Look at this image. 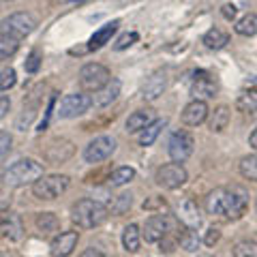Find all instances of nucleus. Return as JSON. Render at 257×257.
I'll return each instance as SVG.
<instances>
[{
  "label": "nucleus",
  "instance_id": "nucleus-1",
  "mask_svg": "<svg viewBox=\"0 0 257 257\" xmlns=\"http://www.w3.org/2000/svg\"><path fill=\"white\" fill-rule=\"evenodd\" d=\"M248 208V191L240 184L216 187L206 197V212L227 221H238Z\"/></svg>",
  "mask_w": 257,
  "mask_h": 257
},
{
  "label": "nucleus",
  "instance_id": "nucleus-2",
  "mask_svg": "<svg viewBox=\"0 0 257 257\" xmlns=\"http://www.w3.org/2000/svg\"><path fill=\"white\" fill-rule=\"evenodd\" d=\"M107 208L96 199H79V202L71 208V219L77 227L82 229H94L107 219Z\"/></svg>",
  "mask_w": 257,
  "mask_h": 257
},
{
  "label": "nucleus",
  "instance_id": "nucleus-3",
  "mask_svg": "<svg viewBox=\"0 0 257 257\" xmlns=\"http://www.w3.org/2000/svg\"><path fill=\"white\" fill-rule=\"evenodd\" d=\"M43 176V165L35 159H20L3 172V182L7 187H24Z\"/></svg>",
  "mask_w": 257,
  "mask_h": 257
},
{
  "label": "nucleus",
  "instance_id": "nucleus-4",
  "mask_svg": "<svg viewBox=\"0 0 257 257\" xmlns=\"http://www.w3.org/2000/svg\"><path fill=\"white\" fill-rule=\"evenodd\" d=\"M71 178L64 174H50V176H41L39 180L32 182V193H35L37 199H45V202H52V199L60 197L64 191L69 189Z\"/></svg>",
  "mask_w": 257,
  "mask_h": 257
},
{
  "label": "nucleus",
  "instance_id": "nucleus-5",
  "mask_svg": "<svg viewBox=\"0 0 257 257\" xmlns=\"http://www.w3.org/2000/svg\"><path fill=\"white\" fill-rule=\"evenodd\" d=\"M35 28H37V18L26 11L13 13L0 22V35L13 37V39H18V41H22L24 37H28Z\"/></svg>",
  "mask_w": 257,
  "mask_h": 257
},
{
  "label": "nucleus",
  "instance_id": "nucleus-6",
  "mask_svg": "<svg viewBox=\"0 0 257 257\" xmlns=\"http://www.w3.org/2000/svg\"><path fill=\"white\" fill-rule=\"evenodd\" d=\"M111 79V73L105 64L99 62H88L79 71V86L84 92H96Z\"/></svg>",
  "mask_w": 257,
  "mask_h": 257
},
{
  "label": "nucleus",
  "instance_id": "nucleus-7",
  "mask_svg": "<svg viewBox=\"0 0 257 257\" xmlns=\"http://www.w3.org/2000/svg\"><path fill=\"white\" fill-rule=\"evenodd\" d=\"M90 107H92V96L88 92H71L58 103L56 114H58L62 120H71V118L86 114Z\"/></svg>",
  "mask_w": 257,
  "mask_h": 257
},
{
  "label": "nucleus",
  "instance_id": "nucleus-8",
  "mask_svg": "<svg viewBox=\"0 0 257 257\" xmlns=\"http://www.w3.org/2000/svg\"><path fill=\"white\" fill-rule=\"evenodd\" d=\"M155 180H157L159 187L174 191V189H180L182 184L189 180V174L182 167V163H165L157 170Z\"/></svg>",
  "mask_w": 257,
  "mask_h": 257
},
{
  "label": "nucleus",
  "instance_id": "nucleus-9",
  "mask_svg": "<svg viewBox=\"0 0 257 257\" xmlns=\"http://www.w3.org/2000/svg\"><path fill=\"white\" fill-rule=\"evenodd\" d=\"M193 146H195V142H193L191 133L180 128V131L172 133L170 144H167V152H170L174 163H184L193 155Z\"/></svg>",
  "mask_w": 257,
  "mask_h": 257
},
{
  "label": "nucleus",
  "instance_id": "nucleus-10",
  "mask_svg": "<svg viewBox=\"0 0 257 257\" xmlns=\"http://www.w3.org/2000/svg\"><path fill=\"white\" fill-rule=\"evenodd\" d=\"M114 150H116V140L107 138V135H101V138H94L86 146L84 159H86V163L96 165V163H101V161L109 159L111 155H114Z\"/></svg>",
  "mask_w": 257,
  "mask_h": 257
},
{
  "label": "nucleus",
  "instance_id": "nucleus-11",
  "mask_svg": "<svg viewBox=\"0 0 257 257\" xmlns=\"http://www.w3.org/2000/svg\"><path fill=\"white\" fill-rule=\"evenodd\" d=\"M176 216H178V221L187 229H197L199 225H202V210H199L195 199H191V197H184L182 202L176 206Z\"/></svg>",
  "mask_w": 257,
  "mask_h": 257
},
{
  "label": "nucleus",
  "instance_id": "nucleus-12",
  "mask_svg": "<svg viewBox=\"0 0 257 257\" xmlns=\"http://www.w3.org/2000/svg\"><path fill=\"white\" fill-rule=\"evenodd\" d=\"M167 231H170V221H167L165 214H152L144 223V229H142V238L146 242H161Z\"/></svg>",
  "mask_w": 257,
  "mask_h": 257
},
{
  "label": "nucleus",
  "instance_id": "nucleus-13",
  "mask_svg": "<svg viewBox=\"0 0 257 257\" xmlns=\"http://www.w3.org/2000/svg\"><path fill=\"white\" fill-rule=\"evenodd\" d=\"M216 90H219V86H216V82L212 79L210 73H206V71H197V73L193 75L191 94L195 96V99L206 101V99H210V96H214Z\"/></svg>",
  "mask_w": 257,
  "mask_h": 257
},
{
  "label": "nucleus",
  "instance_id": "nucleus-14",
  "mask_svg": "<svg viewBox=\"0 0 257 257\" xmlns=\"http://www.w3.org/2000/svg\"><path fill=\"white\" fill-rule=\"evenodd\" d=\"M77 240H79L77 231H62V234H58L52 240L50 251H52L54 257H69L71 253L75 251Z\"/></svg>",
  "mask_w": 257,
  "mask_h": 257
},
{
  "label": "nucleus",
  "instance_id": "nucleus-15",
  "mask_svg": "<svg viewBox=\"0 0 257 257\" xmlns=\"http://www.w3.org/2000/svg\"><path fill=\"white\" fill-rule=\"evenodd\" d=\"M206 116H208V105H206V101H199V99H193L189 105L182 109V122L187 126L202 124Z\"/></svg>",
  "mask_w": 257,
  "mask_h": 257
},
{
  "label": "nucleus",
  "instance_id": "nucleus-16",
  "mask_svg": "<svg viewBox=\"0 0 257 257\" xmlns=\"http://www.w3.org/2000/svg\"><path fill=\"white\" fill-rule=\"evenodd\" d=\"M0 234L9 240H20L24 236V225H22L20 214L3 212V216H0Z\"/></svg>",
  "mask_w": 257,
  "mask_h": 257
},
{
  "label": "nucleus",
  "instance_id": "nucleus-17",
  "mask_svg": "<svg viewBox=\"0 0 257 257\" xmlns=\"http://www.w3.org/2000/svg\"><path fill=\"white\" fill-rule=\"evenodd\" d=\"M165 84H167V79H165V71H155L148 79H146V84H144L142 88V96L146 101H155L159 99L161 94H163L165 90Z\"/></svg>",
  "mask_w": 257,
  "mask_h": 257
},
{
  "label": "nucleus",
  "instance_id": "nucleus-18",
  "mask_svg": "<svg viewBox=\"0 0 257 257\" xmlns=\"http://www.w3.org/2000/svg\"><path fill=\"white\" fill-rule=\"evenodd\" d=\"M73 152H75V148H73V144H71V142L56 140V142H52L50 146H47L45 159L50 161V163H62V161H67V159L73 157Z\"/></svg>",
  "mask_w": 257,
  "mask_h": 257
},
{
  "label": "nucleus",
  "instance_id": "nucleus-19",
  "mask_svg": "<svg viewBox=\"0 0 257 257\" xmlns=\"http://www.w3.org/2000/svg\"><path fill=\"white\" fill-rule=\"evenodd\" d=\"M118 94H120V82L118 79H109V82L101 88V90H96L94 96H92V105L94 107H107L111 105L116 99H118Z\"/></svg>",
  "mask_w": 257,
  "mask_h": 257
},
{
  "label": "nucleus",
  "instance_id": "nucleus-20",
  "mask_svg": "<svg viewBox=\"0 0 257 257\" xmlns=\"http://www.w3.org/2000/svg\"><path fill=\"white\" fill-rule=\"evenodd\" d=\"M150 122H155V109H138L126 118L124 126L128 133H138V131H144Z\"/></svg>",
  "mask_w": 257,
  "mask_h": 257
},
{
  "label": "nucleus",
  "instance_id": "nucleus-21",
  "mask_svg": "<svg viewBox=\"0 0 257 257\" xmlns=\"http://www.w3.org/2000/svg\"><path fill=\"white\" fill-rule=\"evenodd\" d=\"M118 30V22H109L105 26H101L99 30L94 32L90 37V41H88V50H101L103 45H107L111 41V37H114V32Z\"/></svg>",
  "mask_w": 257,
  "mask_h": 257
},
{
  "label": "nucleus",
  "instance_id": "nucleus-22",
  "mask_svg": "<svg viewBox=\"0 0 257 257\" xmlns=\"http://www.w3.org/2000/svg\"><path fill=\"white\" fill-rule=\"evenodd\" d=\"M140 244H142V231L135 223L126 225L124 231H122V246L126 253H138L140 251Z\"/></svg>",
  "mask_w": 257,
  "mask_h": 257
},
{
  "label": "nucleus",
  "instance_id": "nucleus-23",
  "mask_svg": "<svg viewBox=\"0 0 257 257\" xmlns=\"http://www.w3.org/2000/svg\"><path fill=\"white\" fill-rule=\"evenodd\" d=\"M35 223H37V229L41 231V234H45V236H52V234H56V231L60 229V221H58V216H56L54 212H39Z\"/></svg>",
  "mask_w": 257,
  "mask_h": 257
},
{
  "label": "nucleus",
  "instance_id": "nucleus-24",
  "mask_svg": "<svg viewBox=\"0 0 257 257\" xmlns=\"http://www.w3.org/2000/svg\"><path fill=\"white\" fill-rule=\"evenodd\" d=\"M165 120H155V122H150L144 131H140V146H152V144L157 142V138H159V133L165 128Z\"/></svg>",
  "mask_w": 257,
  "mask_h": 257
},
{
  "label": "nucleus",
  "instance_id": "nucleus-25",
  "mask_svg": "<svg viewBox=\"0 0 257 257\" xmlns=\"http://www.w3.org/2000/svg\"><path fill=\"white\" fill-rule=\"evenodd\" d=\"M227 43H229V35L223 32L221 28H210L204 35V45L208 50H221V47H225Z\"/></svg>",
  "mask_w": 257,
  "mask_h": 257
},
{
  "label": "nucleus",
  "instance_id": "nucleus-26",
  "mask_svg": "<svg viewBox=\"0 0 257 257\" xmlns=\"http://www.w3.org/2000/svg\"><path fill=\"white\" fill-rule=\"evenodd\" d=\"M229 107L227 105H219L214 111H212V116H210V131L212 133H221L227 128L229 124Z\"/></svg>",
  "mask_w": 257,
  "mask_h": 257
},
{
  "label": "nucleus",
  "instance_id": "nucleus-27",
  "mask_svg": "<svg viewBox=\"0 0 257 257\" xmlns=\"http://www.w3.org/2000/svg\"><path fill=\"white\" fill-rule=\"evenodd\" d=\"M236 107L240 111H244V114H255L257 111V90H242L238 94L236 99Z\"/></svg>",
  "mask_w": 257,
  "mask_h": 257
},
{
  "label": "nucleus",
  "instance_id": "nucleus-28",
  "mask_svg": "<svg viewBox=\"0 0 257 257\" xmlns=\"http://www.w3.org/2000/svg\"><path fill=\"white\" fill-rule=\"evenodd\" d=\"M236 32L242 37H255L257 35V15L255 13H246L244 18H240L236 22Z\"/></svg>",
  "mask_w": 257,
  "mask_h": 257
},
{
  "label": "nucleus",
  "instance_id": "nucleus-29",
  "mask_svg": "<svg viewBox=\"0 0 257 257\" xmlns=\"http://www.w3.org/2000/svg\"><path fill=\"white\" fill-rule=\"evenodd\" d=\"M135 178V170L133 167H128V165H124V167H118V170H114L109 174V184L111 187H124V184H128Z\"/></svg>",
  "mask_w": 257,
  "mask_h": 257
},
{
  "label": "nucleus",
  "instance_id": "nucleus-30",
  "mask_svg": "<svg viewBox=\"0 0 257 257\" xmlns=\"http://www.w3.org/2000/svg\"><path fill=\"white\" fill-rule=\"evenodd\" d=\"M240 174H242V178L257 182V155L244 157L240 161Z\"/></svg>",
  "mask_w": 257,
  "mask_h": 257
},
{
  "label": "nucleus",
  "instance_id": "nucleus-31",
  "mask_svg": "<svg viewBox=\"0 0 257 257\" xmlns=\"http://www.w3.org/2000/svg\"><path fill=\"white\" fill-rule=\"evenodd\" d=\"M18 47H20L18 39L0 35V60H7L9 56H13L15 52H18Z\"/></svg>",
  "mask_w": 257,
  "mask_h": 257
},
{
  "label": "nucleus",
  "instance_id": "nucleus-32",
  "mask_svg": "<svg viewBox=\"0 0 257 257\" xmlns=\"http://www.w3.org/2000/svg\"><path fill=\"white\" fill-rule=\"evenodd\" d=\"M234 257H257V240H240L234 246Z\"/></svg>",
  "mask_w": 257,
  "mask_h": 257
},
{
  "label": "nucleus",
  "instance_id": "nucleus-33",
  "mask_svg": "<svg viewBox=\"0 0 257 257\" xmlns=\"http://www.w3.org/2000/svg\"><path fill=\"white\" fill-rule=\"evenodd\" d=\"M199 244H202V240L197 238L195 229H187V231H184V234L180 236V246L184 248V251H189V253H195L197 248H199Z\"/></svg>",
  "mask_w": 257,
  "mask_h": 257
},
{
  "label": "nucleus",
  "instance_id": "nucleus-34",
  "mask_svg": "<svg viewBox=\"0 0 257 257\" xmlns=\"http://www.w3.org/2000/svg\"><path fill=\"white\" fill-rule=\"evenodd\" d=\"M15 84H18V73H15V69L13 67L3 69V73H0V92L11 90Z\"/></svg>",
  "mask_w": 257,
  "mask_h": 257
},
{
  "label": "nucleus",
  "instance_id": "nucleus-35",
  "mask_svg": "<svg viewBox=\"0 0 257 257\" xmlns=\"http://www.w3.org/2000/svg\"><path fill=\"white\" fill-rule=\"evenodd\" d=\"M138 39H140L138 32H124V35H120V37L116 39L114 50H116V52H122V50H126V47H131L135 41H138Z\"/></svg>",
  "mask_w": 257,
  "mask_h": 257
},
{
  "label": "nucleus",
  "instance_id": "nucleus-36",
  "mask_svg": "<svg viewBox=\"0 0 257 257\" xmlns=\"http://www.w3.org/2000/svg\"><path fill=\"white\" fill-rule=\"evenodd\" d=\"M37 116V111H35V105H26L22 111V116L18 118V128L20 131H26V128L32 124V120H35Z\"/></svg>",
  "mask_w": 257,
  "mask_h": 257
},
{
  "label": "nucleus",
  "instance_id": "nucleus-37",
  "mask_svg": "<svg viewBox=\"0 0 257 257\" xmlns=\"http://www.w3.org/2000/svg\"><path fill=\"white\" fill-rule=\"evenodd\" d=\"M128 208H131V195L122 193V195H118L114 199V204H111V212H114V214H122V212L128 210Z\"/></svg>",
  "mask_w": 257,
  "mask_h": 257
},
{
  "label": "nucleus",
  "instance_id": "nucleus-38",
  "mask_svg": "<svg viewBox=\"0 0 257 257\" xmlns=\"http://www.w3.org/2000/svg\"><path fill=\"white\" fill-rule=\"evenodd\" d=\"M39 67H41V52L39 50H32L30 56L24 62V69H26V73H37Z\"/></svg>",
  "mask_w": 257,
  "mask_h": 257
},
{
  "label": "nucleus",
  "instance_id": "nucleus-39",
  "mask_svg": "<svg viewBox=\"0 0 257 257\" xmlns=\"http://www.w3.org/2000/svg\"><path fill=\"white\" fill-rule=\"evenodd\" d=\"M11 144H13V138L7 131H0V159H3L5 155H9L11 150Z\"/></svg>",
  "mask_w": 257,
  "mask_h": 257
},
{
  "label": "nucleus",
  "instance_id": "nucleus-40",
  "mask_svg": "<svg viewBox=\"0 0 257 257\" xmlns=\"http://www.w3.org/2000/svg\"><path fill=\"white\" fill-rule=\"evenodd\" d=\"M219 238H221V231L216 229V227H210V229L206 231V236H204L202 242H204L206 246H214L216 242H219Z\"/></svg>",
  "mask_w": 257,
  "mask_h": 257
},
{
  "label": "nucleus",
  "instance_id": "nucleus-41",
  "mask_svg": "<svg viewBox=\"0 0 257 257\" xmlns=\"http://www.w3.org/2000/svg\"><path fill=\"white\" fill-rule=\"evenodd\" d=\"M9 206H11V193L7 189H0V214L9 210Z\"/></svg>",
  "mask_w": 257,
  "mask_h": 257
},
{
  "label": "nucleus",
  "instance_id": "nucleus-42",
  "mask_svg": "<svg viewBox=\"0 0 257 257\" xmlns=\"http://www.w3.org/2000/svg\"><path fill=\"white\" fill-rule=\"evenodd\" d=\"M163 210L165 208V199H161V197H152L148 199V202H144V210Z\"/></svg>",
  "mask_w": 257,
  "mask_h": 257
},
{
  "label": "nucleus",
  "instance_id": "nucleus-43",
  "mask_svg": "<svg viewBox=\"0 0 257 257\" xmlns=\"http://www.w3.org/2000/svg\"><path fill=\"white\" fill-rule=\"evenodd\" d=\"M223 18L225 20H236V15H238V9H236V5H223Z\"/></svg>",
  "mask_w": 257,
  "mask_h": 257
},
{
  "label": "nucleus",
  "instance_id": "nucleus-44",
  "mask_svg": "<svg viewBox=\"0 0 257 257\" xmlns=\"http://www.w3.org/2000/svg\"><path fill=\"white\" fill-rule=\"evenodd\" d=\"M11 109V99L9 96H0V120H3Z\"/></svg>",
  "mask_w": 257,
  "mask_h": 257
},
{
  "label": "nucleus",
  "instance_id": "nucleus-45",
  "mask_svg": "<svg viewBox=\"0 0 257 257\" xmlns=\"http://www.w3.org/2000/svg\"><path fill=\"white\" fill-rule=\"evenodd\" d=\"M79 257H107V255H105V253H101L99 248H92V246H90V248H86V251L79 255Z\"/></svg>",
  "mask_w": 257,
  "mask_h": 257
},
{
  "label": "nucleus",
  "instance_id": "nucleus-46",
  "mask_svg": "<svg viewBox=\"0 0 257 257\" xmlns=\"http://www.w3.org/2000/svg\"><path fill=\"white\" fill-rule=\"evenodd\" d=\"M248 146H251L253 150H257V126L253 128V133L248 135Z\"/></svg>",
  "mask_w": 257,
  "mask_h": 257
},
{
  "label": "nucleus",
  "instance_id": "nucleus-47",
  "mask_svg": "<svg viewBox=\"0 0 257 257\" xmlns=\"http://www.w3.org/2000/svg\"><path fill=\"white\" fill-rule=\"evenodd\" d=\"M73 3H79V0H73Z\"/></svg>",
  "mask_w": 257,
  "mask_h": 257
}]
</instances>
